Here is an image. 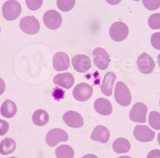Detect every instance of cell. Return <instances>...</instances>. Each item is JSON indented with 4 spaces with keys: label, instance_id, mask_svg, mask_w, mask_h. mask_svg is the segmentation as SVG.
<instances>
[{
    "label": "cell",
    "instance_id": "2",
    "mask_svg": "<svg viewBox=\"0 0 160 158\" xmlns=\"http://www.w3.org/2000/svg\"><path fill=\"white\" fill-rule=\"evenodd\" d=\"M2 12L3 16L8 21L15 20L21 13V6L16 0H8L3 5Z\"/></svg>",
    "mask_w": 160,
    "mask_h": 158
},
{
    "label": "cell",
    "instance_id": "25",
    "mask_svg": "<svg viewBox=\"0 0 160 158\" xmlns=\"http://www.w3.org/2000/svg\"><path fill=\"white\" fill-rule=\"evenodd\" d=\"M76 0H57L58 8L63 12H68L75 6Z\"/></svg>",
    "mask_w": 160,
    "mask_h": 158
},
{
    "label": "cell",
    "instance_id": "27",
    "mask_svg": "<svg viewBox=\"0 0 160 158\" xmlns=\"http://www.w3.org/2000/svg\"><path fill=\"white\" fill-rule=\"evenodd\" d=\"M145 7L150 11L157 10L160 7V0H142Z\"/></svg>",
    "mask_w": 160,
    "mask_h": 158
},
{
    "label": "cell",
    "instance_id": "11",
    "mask_svg": "<svg viewBox=\"0 0 160 158\" xmlns=\"http://www.w3.org/2000/svg\"><path fill=\"white\" fill-rule=\"evenodd\" d=\"M134 138L142 142L151 141L155 138L156 133L148 126L137 125L133 132Z\"/></svg>",
    "mask_w": 160,
    "mask_h": 158
},
{
    "label": "cell",
    "instance_id": "42",
    "mask_svg": "<svg viewBox=\"0 0 160 158\" xmlns=\"http://www.w3.org/2000/svg\"></svg>",
    "mask_w": 160,
    "mask_h": 158
},
{
    "label": "cell",
    "instance_id": "20",
    "mask_svg": "<svg viewBox=\"0 0 160 158\" xmlns=\"http://www.w3.org/2000/svg\"><path fill=\"white\" fill-rule=\"evenodd\" d=\"M112 148L114 152L117 154H124L130 151L131 144L127 139L123 138H118L113 143Z\"/></svg>",
    "mask_w": 160,
    "mask_h": 158
},
{
    "label": "cell",
    "instance_id": "37",
    "mask_svg": "<svg viewBox=\"0 0 160 158\" xmlns=\"http://www.w3.org/2000/svg\"><path fill=\"white\" fill-rule=\"evenodd\" d=\"M118 158H132L131 157L128 156H122L119 157Z\"/></svg>",
    "mask_w": 160,
    "mask_h": 158
},
{
    "label": "cell",
    "instance_id": "30",
    "mask_svg": "<svg viewBox=\"0 0 160 158\" xmlns=\"http://www.w3.org/2000/svg\"><path fill=\"white\" fill-rule=\"evenodd\" d=\"M65 91L58 87H55L53 89L52 96L55 100L60 101V99L64 98Z\"/></svg>",
    "mask_w": 160,
    "mask_h": 158
},
{
    "label": "cell",
    "instance_id": "8",
    "mask_svg": "<svg viewBox=\"0 0 160 158\" xmlns=\"http://www.w3.org/2000/svg\"><path fill=\"white\" fill-rule=\"evenodd\" d=\"M147 113L146 105L142 102H137L134 104L130 112V119L135 123H145Z\"/></svg>",
    "mask_w": 160,
    "mask_h": 158
},
{
    "label": "cell",
    "instance_id": "4",
    "mask_svg": "<svg viewBox=\"0 0 160 158\" xmlns=\"http://www.w3.org/2000/svg\"><path fill=\"white\" fill-rule=\"evenodd\" d=\"M109 33L112 39L117 42H120L125 40L128 36L129 29L124 23L117 22L111 25Z\"/></svg>",
    "mask_w": 160,
    "mask_h": 158
},
{
    "label": "cell",
    "instance_id": "32",
    "mask_svg": "<svg viewBox=\"0 0 160 158\" xmlns=\"http://www.w3.org/2000/svg\"><path fill=\"white\" fill-rule=\"evenodd\" d=\"M147 158H160V150L155 149L148 153Z\"/></svg>",
    "mask_w": 160,
    "mask_h": 158
},
{
    "label": "cell",
    "instance_id": "13",
    "mask_svg": "<svg viewBox=\"0 0 160 158\" xmlns=\"http://www.w3.org/2000/svg\"><path fill=\"white\" fill-rule=\"evenodd\" d=\"M63 120L68 126L73 128L82 127L84 125L82 115L75 111H69L65 113L63 116Z\"/></svg>",
    "mask_w": 160,
    "mask_h": 158
},
{
    "label": "cell",
    "instance_id": "19",
    "mask_svg": "<svg viewBox=\"0 0 160 158\" xmlns=\"http://www.w3.org/2000/svg\"><path fill=\"white\" fill-rule=\"evenodd\" d=\"M17 112V107L16 104L9 99H7L3 102L0 109L1 115L6 118H12Z\"/></svg>",
    "mask_w": 160,
    "mask_h": 158
},
{
    "label": "cell",
    "instance_id": "35",
    "mask_svg": "<svg viewBox=\"0 0 160 158\" xmlns=\"http://www.w3.org/2000/svg\"><path fill=\"white\" fill-rule=\"evenodd\" d=\"M82 158H98L97 156L93 154H88L83 156Z\"/></svg>",
    "mask_w": 160,
    "mask_h": 158
},
{
    "label": "cell",
    "instance_id": "7",
    "mask_svg": "<svg viewBox=\"0 0 160 158\" xmlns=\"http://www.w3.org/2000/svg\"><path fill=\"white\" fill-rule=\"evenodd\" d=\"M43 21L47 28L54 30L58 29L62 25V19L61 14L58 11L51 9L44 14Z\"/></svg>",
    "mask_w": 160,
    "mask_h": 158
},
{
    "label": "cell",
    "instance_id": "40",
    "mask_svg": "<svg viewBox=\"0 0 160 158\" xmlns=\"http://www.w3.org/2000/svg\"><path fill=\"white\" fill-rule=\"evenodd\" d=\"M18 158L15 157H11V158Z\"/></svg>",
    "mask_w": 160,
    "mask_h": 158
},
{
    "label": "cell",
    "instance_id": "33",
    "mask_svg": "<svg viewBox=\"0 0 160 158\" xmlns=\"http://www.w3.org/2000/svg\"><path fill=\"white\" fill-rule=\"evenodd\" d=\"M6 84L3 80L0 78V95L4 92L5 90Z\"/></svg>",
    "mask_w": 160,
    "mask_h": 158
},
{
    "label": "cell",
    "instance_id": "41",
    "mask_svg": "<svg viewBox=\"0 0 160 158\" xmlns=\"http://www.w3.org/2000/svg\"><path fill=\"white\" fill-rule=\"evenodd\" d=\"M0 32H1V27H0Z\"/></svg>",
    "mask_w": 160,
    "mask_h": 158
},
{
    "label": "cell",
    "instance_id": "10",
    "mask_svg": "<svg viewBox=\"0 0 160 158\" xmlns=\"http://www.w3.org/2000/svg\"><path fill=\"white\" fill-rule=\"evenodd\" d=\"M92 86L85 83H82L76 85L73 91L74 98L80 102L87 101L93 94Z\"/></svg>",
    "mask_w": 160,
    "mask_h": 158
},
{
    "label": "cell",
    "instance_id": "21",
    "mask_svg": "<svg viewBox=\"0 0 160 158\" xmlns=\"http://www.w3.org/2000/svg\"><path fill=\"white\" fill-rule=\"evenodd\" d=\"M32 119L33 123L36 125L43 126L48 124L49 120V116L46 111L38 110L34 113Z\"/></svg>",
    "mask_w": 160,
    "mask_h": 158
},
{
    "label": "cell",
    "instance_id": "39",
    "mask_svg": "<svg viewBox=\"0 0 160 158\" xmlns=\"http://www.w3.org/2000/svg\"><path fill=\"white\" fill-rule=\"evenodd\" d=\"M133 1H136V2H139V1H140V0H133Z\"/></svg>",
    "mask_w": 160,
    "mask_h": 158
},
{
    "label": "cell",
    "instance_id": "12",
    "mask_svg": "<svg viewBox=\"0 0 160 158\" xmlns=\"http://www.w3.org/2000/svg\"><path fill=\"white\" fill-rule=\"evenodd\" d=\"M72 65L74 69L80 73H85L91 67V60L84 54H77L72 58Z\"/></svg>",
    "mask_w": 160,
    "mask_h": 158
},
{
    "label": "cell",
    "instance_id": "15",
    "mask_svg": "<svg viewBox=\"0 0 160 158\" xmlns=\"http://www.w3.org/2000/svg\"><path fill=\"white\" fill-rule=\"evenodd\" d=\"M53 82L54 84L66 89H69L74 85L75 79L72 74L69 72L58 74L54 77Z\"/></svg>",
    "mask_w": 160,
    "mask_h": 158
},
{
    "label": "cell",
    "instance_id": "17",
    "mask_svg": "<svg viewBox=\"0 0 160 158\" xmlns=\"http://www.w3.org/2000/svg\"><path fill=\"white\" fill-rule=\"evenodd\" d=\"M110 137V132L107 128L102 125H98L94 128L90 139L95 141L105 144L108 142Z\"/></svg>",
    "mask_w": 160,
    "mask_h": 158
},
{
    "label": "cell",
    "instance_id": "23",
    "mask_svg": "<svg viewBox=\"0 0 160 158\" xmlns=\"http://www.w3.org/2000/svg\"><path fill=\"white\" fill-rule=\"evenodd\" d=\"M57 158H73L75 155L74 149L68 145H62L58 146L55 150Z\"/></svg>",
    "mask_w": 160,
    "mask_h": 158
},
{
    "label": "cell",
    "instance_id": "31",
    "mask_svg": "<svg viewBox=\"0 0 160 158\" xmlns=\"http://www.w3.org/2000/svg\"><path fill=\"white\" fill-rule=\"evenodd\" d=\"M9 129V124L6 121L0 119V136L6 134Z\"/></svg>",
    "mask_w": 160,
    "mask_h": 158
},
{
    "label": "cell",
    "instance_id": "38",
    "mask_svg": "<svg viewBox=\"0 0 160 158\" xmlns=\"http://www.w3.org/2000/svg\"><path fill=\"white\" fill-rule=\"evenodd\" d=\"M158 143L160 145V132L159 133L158 135Z\"/></svg>",
    "mask_w": 160,
    "mask_h": 158
},
{
    "label": "cell",
    "instance_id": "29",
    "mask_svg": "<svg viewBox=\"0 0 160 158\" xmlns=\"http://www.w3.org/2000/svg\"><path fill=\"white\" fill-rule=\"evenodd\" d=\"M151 43L153 48L160 50V32L154 33L151 38Z\"/></svg>",
    "mask_w": 160,
    "mask_h": 158
},
{
    "label": "cell",
    "instance_id": "36",
    "mask_svg": "<svg viewBox=\"0 0 160 158\" xmlns=\"http://www.w3.org/2000/svg\"><path fill=\"white\" fill-rule=\"evenodd\" d=\"M158 64L159 66L160 67V54L158 55Z\"/></svg>",
    "mask_w": 160,
    "mask_h": 158
},
{
    "label": "cell",
    "instance_id": "22",
    "mask_svg": "<svg viewBox=\"0 0 160 158\" xmlns=\"http://www.w3.org/2000/svg\"><path fill=\"white\" fill-rule=\"evenodd\" d=\"M16 146L14 140L6 138L0 144V154L4 155L11 154L15 151Z\"/></svg>",
    "mask_w": 160,
    "mask_h": 158
},
{
    "label": "cell",
    "instance_id": "3",
    "mask_svg": "<svg viewBox=\"0 0 160 158\" xmlns=\"http://www.w3.org/2000/svg\"><path fill=\"white\" fill-rule=\"evenodd\" d=\"M20 27L23 33L34 35L40 30V23L34 16H27L21 19Z\"/></svg>",
    "mask_w": 160,
    "mask_h": 158
},
{
    "label": "cell",
    "instance_id": "14",
    "mask_svg": "<svg viewBox=\"0 0 160 158\" xmlns=\"http://www.w3.org/2000/svg\"><path fill=\"white\" fill-rule=\"evenodd\" d=\"M53 67L57 71H63L69 68V58L67 54L62 52L56 53L52 59Z\"/></svg>",
    "mask_w": 160,
    "mask_h": 158
},
{
    "label": "cell",
    "instance_id": "5",
    "mask_svg": "<svg viewBox=\"0 0 160 158\" xmlns=\"http://www.w3.org/2000/svg\"><path fill=\"white\" fill-rule=\"evenodd\" d=\"M94 64L101 70H105L110 64V56L107 52L101 48H97L93 50Z\"/></svg>",
    "mask_w": 160,
    "mask_h": 158
},
{
    "label": "cell",
    "instance_id": "1",
    "mask_svg": "<svg viewBox=\"0 0 160 158\" xmlns=\"http://www.w3.org/2000/svg\"><path fill=\"white\" fill-rule=\"evenodd\" d=\"M114 97L118 103L123 107L128 106L131 103L130 91L128 86L122 82L117 83L115 87Z\"/></svg>",
    "mask_w": 160,
    "mask_h": 158
},
{
    "label": "cell",
    "instance_id": "34",
    "mask_svg": "<svg viewBox=\"0 0 160 158\" xmlns=\"http://www.w3.org/2000/svg\"><path fill=\"white\" fill-rule=\"evenodd\" d=\"M106 1L110 4L115 5L120 3L121 0H106Z\"/></svg>",
    "mask_w": 160,
    "mask_h": 158
},
{
    "label": "cell",
    "instance_id": "6",
    "mask_svg": "<svg viewBox=\"0 0 160 158\" xmlns=\"http://www.w3.org/2000/svg\"><path fill=\"white\" fill-rule=\"evenodd\" d=\"M68 135L67 132L61 129L55 128L50 130L46 135V141L48 146L54 147L61 142H67Z\"/></svg>",
    "mask_w": 160,
    "mask_h": 158
},
{
    "label": "cell",
    "instance_id": "28",
    "mask_svg": "<svg viewBox=\"0 0 160 158\" xmlns=\"http://www.w3.org/2000/svg\"><path fill=\"white\" fill-rule=\"evenodd\" d=\"M26 3L30 10L35 11L42 6L43 0H26Z\"/></svg>",
    "mask_w": 160,
    "mask_h": 158
},
{
    "label": "cell",
    "instance_id": "9",
    "mask_svg": "<svg viewBox=\"0 0 160 158\" xmlns=\"http://www.w3.org/2000/svg\"><path fill=\"white\" fill-rule=\"evenodd\" d=\"M137 65L140 72L144 74L152 73L156 66L152 57L146 53H143L138 57Z\"/></svg>",
    "mask_w": 160,
    "mask_h": 158
},
{
    "label": "cell",
    "instance_id": "26",
    "mask_svg": "<svg viewBox=\"0 0 160 158\" xmlns=\"http://www.w3.org/2000/svg\"><path fill=\"white\" fill-rule=\"evenodd\" d=\"M148 24L153 30L160 29V13L152 14L148 18Z\"/></svg>",
    "mask_w": 160,
    "mask_h": 158
},
{
    "label": "cell",
    "instance_id": "24",
    "mask_svg": "<svg viewBox=\"0 0 160 158\" xmlns=\"http://www.w3.org/2000/svg\"><path fill=\"white\" fill-rule=\"evenodd\" d=\"M149 125L156 130H160V113L158 112L151 111L148 117Z\"/></svg>",
    "mask_w": 160,
    "mask_h": 158
},
{
    "label": "cell",
    "instance_id": "18",
    "mask_svg": "<svg viewBox=\"0 0 160 158\" xmlns=\"http://www.w3.org/2000/svg\"><path fill=\"white\" fill-rule=\"evenodd\" d=\"M94 109L99 114L104 116L109 115L112 112V106L109 100L103 98L96 99L94 102Z\"/></svg>",
    "mask_w": 160,
    "mask_h": 158
},
{
    "label": "cell",
    "instance_id": "16",
    "mask_svg": "<svg viewBox=\"0 0 160 158\" xmlns=\"http://www.w3.org/2000/svg\"><path fill=\"white\" fill-rule=\"evenodd\" d=\"M116 78V75L112 72H107L104 75L100 86L102 94L107 96H110L112 94L113 87Z\"/></svg>",
    "mask_w": 160,
    "mask_h": 158
}]
</instances>
